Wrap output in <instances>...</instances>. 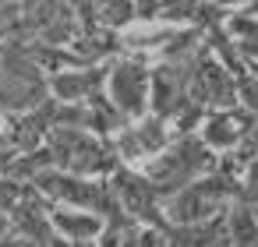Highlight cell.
<instances>
[{
	"label": "cell",
	"mask_w": 258,
	"mask_h": 247,
	"mask_svg": "<svg viewBox=\"0 0 258 247\" xmlns=\"http://www.w3.org/2000/svg\"><path fill=\"white\" fill-rule=\"evenodd\" d=\"M110 99L124 117H142L145 113V96H149V81L145 71L135 64H117L110 71Z\"/></svg>",
	"instance_id": "cell-3"
},
{
	"label": "cell",
	"mask_w": 258,
	"mask_h": 247,
	"mask_svg": "<svg viewBox=\"0 0 258 247\" xmlns=\"http://www.w3.org/2000/svg\"><path fill=\"white\" fill-rule=\"evenodd\" d=\"M8 233V219H4V208H0V236Z\"/></svg>",
	"instance_id": "cell-13"
},
{
	"label": "cell",
	"mask_w": 258,
	"mask_h": 247,
	"mask_svg": "<svg viewBox=\"0 0 258 247\" xmlns=\"http://www.w3.org/2000/svg\"><path fill=\"white\" fill-rule=\"evenodd\" d=\"M39 187H43L46 194L60 198V201L78 205V208L110 205V194H106L99 184H92V180H78L75 173H50V170H43V173H39Z\"/></svg>",
	"instance_id": "cell-4"
},
{
	"label": "cell",
	"mask_w": 258,
	"mask_h": 247,
	"mask_svg": "<svg viewBox=\"0 0 258 247\" xmlns=\"http://www.w3.org/2000/svg\"><path fill=\"white\" fill-rule=\"evenodd\" d=\"M226 233H230L233 240H240V243H254V240H258V215H254L251 208H244V205L233 208Z\"/></svg>",
	"instance_id": "cell-11"
},
{
	"label": "cell",
	"mask_w": 258,
	"mask_h": 247,
	"mask_svg": "<svg viewBox=\"0 0 258 247\" xmlns=\"http://www.w3.org/2000/svg\"><path fill=\"white\" fill-rule=\"evenodd\" d=\"M113 194L120 198V205L131 212V215H142V219H156L152 208H156V187L152 180L145 177H135V173H117L113 177Z\"/></svg>",
	"instance_id": "cell-5"
},
{
	"label": "cell",
	"mask_w": 258,
	"mask_h": 247,
	"mask_svg": "<svg viewBox=\"0 0 258 247\" xmlns=\"http://www.w3.org/2000/svg\"><path fill=\"white\" fill-rule=\"evenodd\" d=\"M226 191H230L226 177L187 180L184 187L170 191L166 215H170V222H177V226H187V222H205V219H212V215H216V208H223Z\"/></svg>",
	"instance_id": "cell-2"
},
{
	"label": "cell",
	"mask_w": 258,
	"mask_h": 247,
	"mask_svg": "<svg viewBox=\"0 0 258 247\" xmlns=\"http://www.w3.org/2000/svg\"><path fill=\"white\" fill-rule=\"evenodd\" d=\"M135 11V0H103V18L106 22H127Z\"/></svg>",
	"instance_id": "cell-12"
},
{
	"label": "cell",
	"mask_w": 258,
	"mask_h": 247,
	"mask_svg": "<svg viewBox=\"0 0 258 247\" xmlns=\"http://www.w3.org/2000/svg\"><path fill=\"white\" fill-rule=\"evenodd\" d=\"M131 134H135V141H138L142 155H152V152L166 148V124H163V117L142 120L138 127H131Z\"/></svg>",
	"instance_id": "cell-10"
},
{
	"label": "cell",
	"mask_w": 258,
	"mask_h": 247,
	"mask_svg": "<svg viewBox=\"0 0 258 247\" xmlns=\"http://www.w3.org/2000/svg\"><path fill=\"white\" fill-rule=\"evenodd\" d=\"M251 71H254V78H258V60H254V64H251Z\"/></svg>",
	"instance_id": "cell-14"
},
{
	"label": "cell",
	"mask_w": 258,
	"mask_h": 247,
	"mask_svg": "<svg viewBox=\"0 0 258 247\" xmlns=\"http://www.w3.org/2000/svg\"><path fill=\"white\" fill-rule=\"evenodd\" d=\"M247 131H251V117L226 110V113L209 117L202 134H205V145H209V148H233V145H240V138H244Z\"/></svg>",
	"instance_id": "cell-6"
},
{
	"label": "cell",
	"mask_w": 258,
	"mask_h": 247,
	"mask_svg": "<svg viewBox=\"0 0 258 247\" xmlns=\"http://www.w3.org/2000/svg\"><path fill=\"white\" fill-rule=\"evenodd\" d=\"M50 222L64 233V236H71V240H92V236H99L103 233V215H96V212H89V208H57L53 215H50Z\"/></svg>",
	"instance_id": "cell-7"
},
{
	"label": "cell",
	"mask_w": 258,
	"mask_h": 247,
	"mask_svg": "<svg viewBox=\"0 0 258 247\" xmlns=\"http://www.w3.org/2000/svg\"><path fill=\"white\" fill-rule=\"evenodd\" d=\"M96 85H99V74L96 71H71V74H57L53 78V92L68 103L75 99H85V96H96Z\"/></svg>",
	"instance_id": "cell-8"
},
{
	"label": "cell",
	"mask_w": 258,
	"mask_h": 247,
	"mask_svg": "<svg viewBox=\"0 0 258 247\" xmlns=\"http://www.w3.org/2000/svg\"><path fill=\"white\" fill-rule=\"evenodd\" d=\"M209 166H212V155L205 152V145L198 138H180L173 148H159V155L149 162L145 173L156 191H177Z\"/></svg>",
	"instance_id": "cell-1"
},
{
	"label": "cell",
	"mask_w": 258,
	"mask_h": 247,
	"mask_svg": "<svg viewBox=\"0 0 258 247\" xmlns=\"http://www.w3.org/2000/svg\"><path fill=\"white\" fill-rule=\"evenodd\" d=\"M173 36H177V29H170V25H135V29L124 32V46H131V50H163Z\"/></svg>",
	"instance_id": "cell-9"
}]
</instances>
